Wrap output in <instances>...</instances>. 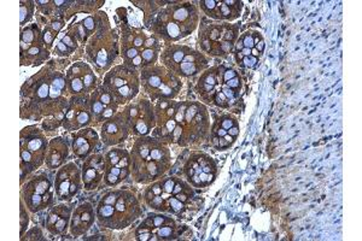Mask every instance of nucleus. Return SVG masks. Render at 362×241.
Segmentation results:
<instances>
[{
	"mask_svg": "<svg viewBox=\"0 0 362 241\" xmlns=\"http://www.w3.org/2000/svg\"><path fill=\"white\" fill-rule=\"evenodd\" d=\"M68 61L52 59L25 80L20 90V117L42 121L44 131H54L63 126L71 97L66 81Z\"/></svg>",
	"mask_w": 362,
	"mask_h": 241,
	"instance_id": "obj_1",
	"label": "nucleus"
},
{
	"mask_svg": "<svg viewBox=\"0 0 362 241\" xmlns=\"http://www.w3.org/2000/svg\"><path fill=\"white\" fill-rule=\"evenodd\" d=\"M156 127L151 136L165 145L189 148L204 143L210 134V114L202 102L157 100Z\"/></svg>",
	"mask_w": 362,
	"mask_h": 241,
	"instance_id": "obj_2",
	"label": "nucleus"
},
{
	"mask_svg": "<svg viewBox=\"0 0 362 241\" xmlns=\"http://www.w3.org/2000/svg\"><path fill=\"white\" fill-rule=\"evenodd\" d=\"M144 203L156 213L179 218H191L202 208L191 184L177 176H163L150 184L144 192Z\"/></svg>",
	"mask_w": 362,
	"mask_h": 241,
	"instance_id": "obj_3",
	"label": "nucleus"
},
{
	"mask_svg": "<svg viewBox=\"0 0 362 241\" xmlns=\"http://www.w3.org/2000/svg\"><path fill=\"white\" fill-rule=\"evenodd\" d=\"M201 22L197 5L191 1H165L145 25L167 45L189 37Z\"/></svg>",
	"mask_w": 362,
	"mask_h": 241,
	"instance_id": "obj_4",
	"label": "nucleus"
},
{
	"mask_svg": "<svg viewBox=\"0 0 362 241\" xmlns=\"http://www.w3.org/2000/svg\"><path fill=\"white\" fill-rule=\"evenodd\" d=\"M131 177L138 184H150L167 175L172 167L168 145L151 135L138 136L131 148Z\"/></svg>",
	"mask_w": 362,
	"mask_h": 241,
	"instance_id": "obj_5",
	"label": "nucleus"
},
{
	"mask_svg": "<svg viewBox=\"0 0 362 241\" xmlns=\"http://www.w3.org/2000/svg\"><path fill=\"white\" fill-rule=\"evenodd\" d=\"M143 215V208L136 194L127 188H116L105 193L95 208L99 227L124 230Z\"/></svg>",
	"mask_w": 362,
	"mask_h": 241,
	"instance_id": "obj_6",
	"label": "nucleus"
},
{
	"mask_svg": "<svg viewBox=\"0 0 362 241\" xmlns=\"http://www.w3.org/2000/svg\"><path fill=\"white\" fill-rule=\"evenodd\" d=\"M223 70V63L218 66H209L199 75L194 90L203 104L218 107L221 110L239 112V102H242V94L237 93L227 86Z\"/></svg>",
	"mask_w": 362,
	"mask_h": 241,
	"instance_id": "obj_7",
	"label": "nucleus"
},
{
	"mask_svg": "<svg viewBox=\"0 0 362 241\" xmlns=\"http://www.w3.org/2000/svg\"><path fill=\"white\" fill-rule=\"evenodd\" d=\"M85 54L88 64L98 74L105 75L114 66L119 54V35L112 28L109 18L87 41Z\"/></svg>",
	"mask_w": 362,
	"mask_h": 241,
	"instance_id": "obj_8",
	"label": "nucleus"
},
{
	"mask_svg": "<svg viewBox=\"0 0 362 241\" xmlns=\"http://www.w3.org/2000/svg\"><path fill=\"white\" fill-rule=\"evenodd\" d=\"M240 25L230 22H209L201 20L198 30V45L204 54L227 58L233 54Z\"/></svg>",
	"mask_w": 362,
	"mask_h": 241,
	"instance_id": "obj_9",
	"label": "nucleus"
},
{
	"mask_svg": "<svg viewBox=\"0 0 362 241\" xmlns=\"http://www.w3.org/2000/svg\"><path fill=\"white\" fill-rule=\"evenodd\" d=\"M162 66L180 78H194L210 66L209 58L202 51L182 44H169L160 54Z\"/></svg>",
	"mask_w": 362,
	"mask_h": 241,
	"instance_id": "obj_10",
	"label": "nucleus"
},
{
	"mask_svg": "<svg viewBox=\"0 0 362 241\" xmlns=\"http://www.w3.org/2000/svg\"><path fill=\"white\" fill-rule=\"evenodd\" d=\"M49 141L42 128L28 126L20 133V182L25 184L29 175L45 164Z\"/></svg>",
	"mask_w": 362,
	"mask_h": 241,
	"instance_id": "obj_11",
	"label": "nucleus"
},
{
	"mask_svg": "<svg viewBox=\"0 0 362 241\" xmlns=\"http://www.w3.org/2000/svg\"><path fill=\"white\" fill-rule=\"evenodd\" d=\"M140 85L151 102L173 100L180 94L182 81L163 66H153L140 71Z\"/></svg>",
	"mask_w": 362,
	"mask_h": 241,
	"instance_id": "obj_12",
	"label": "nucleus"
},
{
	"mask_svg": "<svg viewBox=\"0 0 362 241\" xmlns=\"http://www.w3.org/2000/svg\"><path fill=\"white\" fill-rule=\"evenodd\" d=\"M119 105H127L138 97L140 88V71L124 64H117L104 75L103 83Z\"/></svg>",
	"mask_w": 362,
	"mask_h": 241,
	"instance_id": "obj_13",
	"label": "nucleus"
},
{
	"mask_svg": "<svg viewBox=\"0 0 362 241\" xmlns=\"http://www.w3.org/2000/svg\"><path fill=\"white\" fill-rule=\"evenodd\" d=\"M21 199L30 213H39L54 205V184L46 174L34 175L22 184Z\"/></svg>",
	"mask_w": 362,
	"mask_h": 241,
	"instance_id": "obj_14",
	"label": "nucleus"
},
{
	"mask_svg": "<svg viewBox=\"0 0 362 241\" xmlns=\"http://www.w3.org/2000/svg\"><path fill=\"white\" fill-rule=\"evenodd\" d=\"M182 174L194 189L210 187L218 177V163L206 152H191L182 167Z\"/></svg>",
	"mask_w": 362,
	"mask_h": 241,
	"instance_id": "obj_15",
	"label": "nucleus"
},
{
	"mask_svg": "<svg viewBox=\"0 0 362 241\" xmlns=\"http://www.w3.org/2000/svg\"><path fill=\"white\" fill-rule=\"evenodd\" d=\"M124 119L127 122L131 134L136 136H146L153 133L156 127L155 105L148 98L134 99L124 107Z\"/></svg>",
	"mask_w": 362,
	"mask_h": 241,
	"instance_id": "obj_16",
	"label": "nucleus"
},
{
	"mask_svg": "<svg viewBox=\"0 0 362 241\" xmlns=\"http://www.w3.org/2000/svg\"><path fill=\"white\" fill-rule=\"evenodd\" d=\"M56 201L70 203L83 187V172L74 162L57 169L54 182Z\"/></svg>",
	"mask_w": 362,
	"mask_h": 241,
	"instance_id": "obj_17",
	"label": "nucleus"
},
{
	"mask_svg": "<svg viewBox=\"0 0 362 241\" xmlns=\"http://www.w3.org/2000/svg\"><path fill=\"white\" fill-rule=\"evenodd\" d=\"M105 162V175L104 186L117 187L131 176V153L121 148H112L104 153Z\"/></svg>",
	"mask_w": 362,
	"mask_h": 241,
	"instance_id": "obj_18",
	"label": "nucleus"
},
{
	"mask_svg": "<svg viewBox=\"0 0 362 241\" xmlns=\"http://www.w3.org/2000/svg\"><path fill=\"white\" fill-rule=\"evenodd\" d=\"M66 81L70 95L90 94L100 85L93 68L86 61L71 63L66 70Z\"/></svg>",
	"mask_w": 362,
	"mask_h": 241,
	"instance_id": "obj_19",
	"label": "nucleus"
},
{
	"mask_svg": "<svg viewBox=\"0 0 362 241\" xmlns=\"http://www.w3.org/2000/svg\"><path fill=\"white\" fill-rule=\"evenodd\" d=\"M92 124L93 119L90 114V94L71 95L63 119V129L66 131H78Z\"/></svg>",
	"mask_w": 362,
	"mask_h": 241,
	"instance_id": "obj_20",
	"label": "nucleus"
},
{
	"mask_svg": "<svg viewBox=\"0 0 362 241\" xmlns=\"http://www.w3.org/2000/svg\"><path fill=\"white\" fill-rule=\"evenodd\" d=\"M197 4L206 17L216 22L230 23L238 20L244 8V3L240 0H202Z\"/></svg>",
	"mask_w": 362,
	"mask_h": 241,
	"instance_id": "obj_21",
	"label": "nucleus"
},
{
	"mask_svg": "<svg viewBox=\"0 0 362 241\" xmlns=\"http://www.w3.org/2000/svg\"><path fill=\"white\" fill-rule=\"evenodd\" d=\"M90 107L93 124H103L107 119H112L119 112V105L110 92L103 85H99L90 94Z\"/></svg>",
	"mask_w": 362,
	"mask_h": 241,
	"instance_id": "obj_22",
	"label": "nucleus"
},
{
	"mask_svg": "<svg viewBox=\"0 0 362 241\" xmlns=\"http://www.w3.org/2000/svg\"><path fill=\"white\" fill-rule=\"evenodd\" d=\"M187 230L189 228L186 225H179L177 220L153 228H146L139 225L134 230V239L139 241L180 240L184 239L182 237H185Z\"/></svg>",
	"mask_w": 362,
	"mask_h": 241,
	"instance_id": "obj_23",
	"label": "nucleus"
},
{
	"mask_svg": "<svg viewBox=\"0 0 362 241\" xmlns=\"http://www.w3.org/2000/svg\"><path fill=\"white\" fill-rule=\"evenodd\" d=\"M73 208L68 203L52 205L46 211L44 228L54 237H64L69 232Z\"/></svg>",
	"mask_w": 362,
	"mask_h": 241,
	"instance_id": "obj_24",
	"label": "nucleus"
},
{
	"mask_svg": "<svg viewBox=\"0 0 362 241\" xmlns=\"http://www.w3.org/2000/svg\"><path fill=\"white\" fill-rule=\"evenodd\" d=\"M129 135L131 131L122 111H119L100 126V140L107 148H115L119 143H124Z\"/></svg>",
	"mask_w": 362,
	"mask_h": 241,
	"instance_id": "obj_25",
	"label": "nucleus"
},
{
	"mask_svg": "<svg viewBox=\"0 0 362 241\" xmlns=\"http://www.w3.org/2000/svg\"><path fill=\"white\" fill-rule=\"evenodd\" d=\"M100 135L95 131V128L87 127L74 131L71 138V150L78 160H86L87 157L93 155L100 148Z\"/></svg>",
	"mask_w": 362,
	"mask_h": 241,
	"instance_id": "obj_26",
	"label": "nucleus"
},
{
	"mask_svg": "<svg viewBox=\"0 0 362 241\" xmlns=\"http://www.w3.org/2000/svg\"><path fill=\"white\" fill-rule=\"evenodd\" d=\"M83 188L86 191H93L103 184L105 175V162L103 153H93L83 160Z\"/></svg>",
	"mask_w": 362,
	"mask_h": 241,
	"instance_id": "obj_27",
	"label": "nucleus"
},
{
	"mask_svg": "<svg viewBox=\"0 0 362 241\" xmlns=\"http://www.w3.org/2000/svg\"><path fill=\"white\" fill-rule=\"evenodd\" d=\"M97 222L95 208L90 201H83L73 210L69 232L71 237H83Z\"/></svg>",
	"mask_w": 362,
	"mask_h": 241,
	"instance_id": "obj_28",
	"label": "nucleus"
},
{
	"mask_svg": "<svg viewBox=\"0 0 362 241\" xmlns=\"http://www.w3.org/2000/svg\"><path fill=\"white\" fill-rule=\"evenodd\" d=\"M107 13L103 11H97L90 13V16L85 17L76 23H73L68 27V32L74 35L80 46H86L87 41L95 35L99 27L103 25L104 20H107Z\"/></svg>",
	"mask_w": 362,
	"mask_h": 241,
	"instance_id": "obj_29",
	"label": "nucleus"
},
{
	"mask_svg": "<svg viewBox=\"0 0 362 241\" xmlns=\"http://www.w3.org/2000/svg\"><path fill=\"white\" fill-rule=\"evenodd\" d=\"M70 150L66 140L62 136H56L49 141L46 153L45 165L49 170H56L66 163Z\"/></svg>",
	"mask_w": 362,
	"mask_h": 241,
	"instance_id": "obj_30",
	"label": "nucleus"
},
{
	"mask_svg": "<svg viewBox=\"0 0 362 241\" xmlns=\"http://www.w3.org/2000/svg\"><path fill=\"white\" fill-rule=\"evenodd\" d=\"M49 58V49H46L44 44H37L20 54V64L21 66H42Z\"/></svg>",
	"mask_w": 362,
	"mask_h": 241,
	"instance_id": "obj_31",
	"label": "nucleus"
},
{
	"mask_svg": "<svg viewBox=\"0 0 362 241\" xmlns=\"http://www.w3.org/2000/svg\"><path fill=\"white\" fill-rule=\"evenodd\" d=\"M44 44L42 41V29L39 23L29 25L21 29V37H20V54L25 52L29 47Z\"/></svg>",
	"mask_w": 362,
	"mask_h": 241,
	"instance_id": "obj_32",
	"label": "nucleus"
},
{
	"mask_svg": "<svg viewBox=\"0 0 362 241\" xmlns=\"http://www.w3.org/2000/svg\"><path fill=\"white\" fill-rule=\"evenodd\" d=\"M35 8H37L35 1H32V0L20 1V25L22 28L33 18L35 15Z\"/></svg>",
	"mask_w": 362,
	"mask_h": 241,
	"instance_id": "obj_33",
	"label": "nucleus"
},
{
	"mask_svg": "<svg viewBox=\"0 0 362 241\" xmlns=\"http://www.w3.org/2000/svg\"><path fill=\"white\" fill-rule=\"evenodd\" d=\"M58 34L59 33H57L56 30H54L47 25H45V27L42 29V41H44L46 49L49 51H51V49L54 47V41L57 39Z\"/></svg>",
	"mask_w": 362,
	"mask_h": 241,
	"instance_id": "obj_34",
	"label": "nucleus"
},
{
	"mask_svg": "<svg viewBox=\"0 0 362 241\" xmlns=\"http://www.w3.org/2000/svg\"><path fill=\"white\" fill-rule=\"evenodd\" d=\"M29 225V210L25 206V201H20V237L25 235Z\"/></svg>",
	"mask_w": 362,
	"mask_h": 241,
	"instance_id": "obj_35",
	"label": "nucleus"
},
{
	"mask_svg": "<svg viewBox=\"0 0 362 241\" xmlns=\"http://www.w3.org/2000/svg\"><path fill=\"white\" fill-rule=\"evenodd\" d=\"M22 241H30V240H46V237H44V233H42V229L40 227H33L32 229H29L25 232V235H22L20 237Z\"/></svg>",
	"mask_w": 362,
	"mask_h": 241,
	"instance_id": "obj_36",
	"label": "nucleus"
},
{
	"mask_svg": "<svg viewBox=\"0 0 362 241\" xmlns=\"http://www.w3.org/2000/svg\"><path fill=\"white\" fill-rule=\"evenodd\" d=\"M54 54H56L57 57L66 58L69 57V56H71L74 52H73L63 41H58L57 45L54 46Z\"/></svg>",
	"mask_w": 362,
	"mask_h": 241,
	"instance_id": "obj_37",
	"label": "nucleus"
},
{
	"mask_svg": "<svg viewBox=\"0 0 362 241\" xmlns=\"http://www.w3.org/2000/svg\"><path fill=\"white\" fill-rule=\"evenodd\" d=\"M61 41H63L74 54L78 51V47H80V44H78V40H76L74 35L70 34L68 30H66V33L63 35L62 40Z\"/></svg>",
	"mask_w": 362,
	"mask_h": 241,
	"instance_id": "obj_38",
	"label": "nucleus"
}]
</instances>
